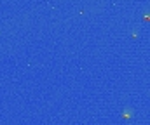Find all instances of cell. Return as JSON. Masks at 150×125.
<instances>
[]
</instances>
